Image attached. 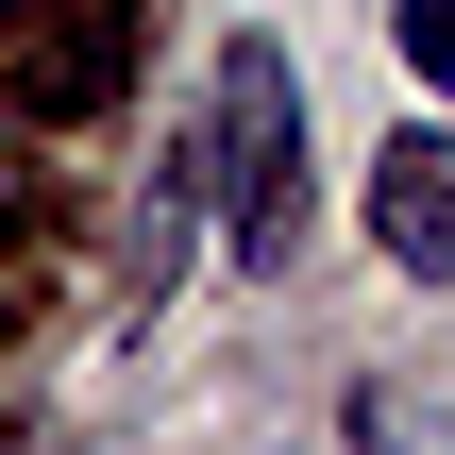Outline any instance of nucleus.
Wrapping results in <instances>:
<instances>
[{"label": "nucleus", "instance_id": "obj_1", "mask_svg": "<svg viewBox=\"0 0 455 455\" xmlns=\"http://www.w3.org/2000/svg\"><path fill=\"white\" fill-rule=\"evenodd\" d=\"M203 203H220V236H236V270H287V253H304V68H287V34H220Z\"/></svg>", "mask_w": 455, "mask_h": 455}, {"label": "nucleus", "instance_id": "obj_2", "mask_svg": "<svg viewBox=\"0 0 455 455\" xmlns=\"http://www.w3.org/2000/svg\"><path fill=\"white\" fill-rule=\"evenodd\" d=\"M371 253L405 270V287H455V135H388L371 152Z\"/></svg>", "mask_w": 455, "mask_h": 455}, {"label": "nucleus", "instance_id": "obj_3", "mask_svg": "<svg viewBox=\"0 0 455 455\" xmlns=\"http://www.w3.org/2000/svg\"><path fill=\"white\" fill-rule=\"evenodd\" d=\"M186 236H203V135H186V152H169V169L135 186V236H118V338H135V321L169 304V270H186Z\"/></svg>", "mask_w": 455, "mask_h": 455}, {"label": "nucleus", "instance_id": "obj_4", "mask_svg": "<svg viewBox=\"0 0 455 455\" xmlns=\"http://www.w3.org/2000/svg\"><path fill=\"white\" fill-rule=\"evenodd\" d=\"M388 51H405V68L455 101V0H388Z\"/></svg>", "mask_w": 455, "mask_h": 455}, {"label": "nucleus", "instance_id": "obj_5", "mask_svg": "<svg viewBox=\"0 0 455 455\" xmlns=\"http://www.w3.org/2000/svg\"><path fill=\"white\" fill-rule=\"evenodd\" d=\"M0 220H17V169H0Z\"/></svg>", "mask_w": 455, "mask_h": 455}]
</instances>
